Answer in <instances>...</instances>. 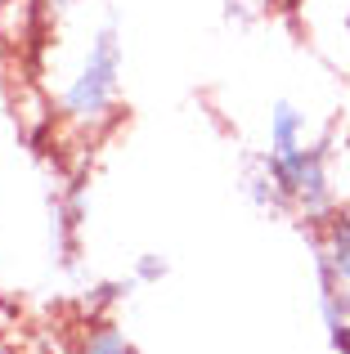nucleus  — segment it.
I'll return each mask as SVG.
<instances>
[{
  "label": "nucleus",
  "instance_id": "2",
  "mask_svg": "<svg viewBox=\"0 0 350 354\" xmlns=\"http://www.w3.org/2000/svg\"><path fill=\"white\" fill-rule=\"evenodd\" d=\"M315 269L328 332H342L350 323V207L333 211L315 229Z\"/></svg>",
  "mask_w": 350,
  "mask_h": 354
},
{
  "label": "nucleus",
  "instance_id": "6",
  "mask_svg": "<svg viewBox=\"0 0 350 354\" xmlns=\"http://www.w3.org/2000/svg\"><path fill=\"white\" fill-rule=\"evenodd\" d=\"M333 346H337V350H342V354H350V323H346V328H342V332H333Z\"/></svg>",
  "mask_w": 350,
  "mask_h": 354
},
{
  "label": "nucleus",
  "instance_id": "9",
  "mask_svg": "<svg viewBox=\"0 0 350 354\" xmlns=\"http://www.w3.org/2000/svg\"><path fill=\"white\" fill-rule=\"evenodd\" d=\"M346 95H350V77H346Z\"/></svg>",
  "mask_w": 350,
  "mask_h": 354
},
{
  "label": "nucleus",
  "instance_id": "1",
  "mask_svg": "<svg viewBox=\"0 0 350 354\" xmlns=\"http://www.w3.org/2000/svg\"><path fill=\"white\" fill-rule=\"evenodd\" d=\"M122 68H126V50H122V32L117 23H99L90 32L86 50H81L72 77L59 90V117L72 130H104L117 117V99H122Z\"/></svg>",
  "mask_w": 350,
  "mask_h": 354
},
{
  "label": "nucleus",
  "instance_id": "8",
  "mask_svg": "<svg viewBox=\"0 0 350 354\" xmlns=\"http://www.w3.org/2000/svg\"><path fill=\"white\" fill-rule=\"evenodd\" d=\"M0 354H14V350H9V346H5V341H0Z\"/></svg>",
  "mask_w": 350,
  "mask_h": 354
},
{
  "label": "nucleus",
  "instance_id": "7",
  "mask_svg": "<svg viewBox=\"0 0 350 354\" xmlns=\"http://www.w3.org/2000/svg\"><path fill=\"white\" fill-rule=\"evenodd\" d=\"M342 23H346V32H350V0H346V14H342Z\"/></svg>",
  "mask_w": 350,
  "mask_h": 354
},
{
  "label": "nucleus",
  "instance_id": "3",
  "mask_svg": "<svg viewBox=\"0 0 350 354\" xmlns=\"http://www.w3.org/2000/svg\"><path fill=\"white\" fill-rule=\"evenodd\" d=\"M306 113H301L292 99H279V104L270 108V144H265V153H292V148L306 144Z\"/></svg>",
  "mask_w": 350,
  "mask_h": 354
},
{
  "label": "nucleus",
  "instance_id": "5",
  "mask_svg": "<svg viewBox=\"0 0 350 354\" xmlns=\"http://www.w3.org/2000/svg\"><path fill=\"white\" fill-rule=\"evenodd\" d=\"M162 274H167V260L162 256H144L140 260V278H162Z\"/></svg>",
  "mask_w": 350,
  "mask_h": 354
},
{
  "label": "nucleus",
  "instance_id": "4",
  "mask_svg": "<svg viewBox=\"0 0 350 354\" xmlns=\"http://www.w3.org/2000/svg\"><path fill=\"white\" fill-rule=\"evenodd\" d=\"M77 354H135V346L126 341V332L108 319H90L81 328V341H77Z\"/></svg>",
  "mask_w": 350,
  "mask_h": 354
}]
</instances>
